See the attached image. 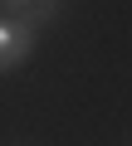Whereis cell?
Returning <instances> with one entry per match:
<instances>
[{"label":"cell","instance_id":"6da1fadb","mask_svg":"<svg viewBox=\"0 0 132 146\" xmlns=\"http://www.w3.org/2000/svg\"><path fill=\"white\" fill-rule=\"evenodd\" d=\"M29 54H34V34L25 25H15V20H0V73L20 68Z\"/></svg>","mask_w":132,"mask_h":146},{"label":"cell","instance_id":"7a4b0ae2","mask_svg":"<svg viewBox=\"0 0 132 146\" xmlns=\"http://www.w3.org/2000/svg\"><path fill=\"white\" fill-rule=\"evenodd\" d=\"M0 5H5V20L25 25L29 34H34L39 25H49L54 15H59V0H0Z\"/></svg>","mask_w":132,"mask_h":146}]
</instances>
